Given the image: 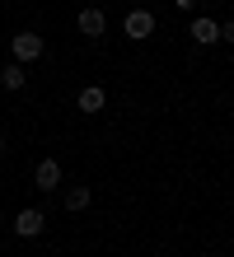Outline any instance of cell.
<instances>
[{"mask_svg":"<svg viewBox=\"0 0 234 257\" xmlns=\"http://www.w3.org/2000/svg\"><path fill=\"white\" fill-rule=\"evenodd\" d=\"M10 52H14V61H38L42 56V38L38 33H19V38H10Z\"/></svg>","mask_w":234,"mask_h":257,"instance_id":"6da1fadb","label":"cell"},{"mask_svg":"<svg viewBox=\"0 0 234 257\" xmlns=\"http://www.w3.org/2000/svg\"><path fill=\"white\" fill-rule=\"evenodd\" d=\"M42 229H47L42 210H19V215H14V234H19V238H38Z\"/></svg>","mask_w":234,"mask_h":257,"instance_id":"7a4b0ae2","label":"cell"},{"mask_svg":"<svg viewBox=\"0 0 234 257\" xmlns=\"http://www.w3.org/2000/svg\"><path fill=\"white\" fill-rule=\"evenodd\" d=\"M122 28H127V38H150V33H154V14H150V10H131Z\"/></svg>","mask_w":234,"mask_h":257,"instance_id":"3957f363","label":"cell"},{"mask_svg":"<svg viewBox=\"0 0 234 257\" xmlns=\"http://www.w3.org/2000/svg\"><path fill=\"white\" fill-rule=\"evenodd\" d=\"M33 183H38V192H56V183H61V164H56V159H42L38 173H33Z\"/></svg>","mask_w":234,"mask_h":257,"instance_id":"277c9868","label":"cell"},{"mask_svg":"<svg viewBox=\"0 0 234 257\" xmlns=\"http://www.w3.org/2000/svg\"><path fill=\"white\" fill-rule=\"evenodd\" d=\"M103 28H108L103 10H80V33L85 38H103Z\"/></svg>","mask_w":234,"mask_h":257,"instance_id":"5b68a950","label":"cell"},{"mask_svg":"<svg viewBox=\"0 0 234 257\" xmlns=\"http://www.w3.org/2000/svg\"><path fill=\"white\" fill-rule=\"evenodd\" d=\"M99 108H103V89H99V84L80 89V112H99Z\"/></svg>","mask_w":234,"mask_h":257,"instance_id":"8992f818","label":"cell"},{"mask_svg":"<svg viewBox=\"0 0 234 257\" xmlns=\"http://www.w3.org/2000/svg\"><path fill=\"white\" fill-rule=\"evenodd\" d=\"M192 38H197V42H220V24L197 19V24H192Z\"/></svg>","mask_w":234,"mask_h":257,"instance_id":"52a82bcc","label":"cell"},{"mask_svg":"<svg viewBox=\"0 0 234 257\" xmlns=\"http://www.w3.org/2000/svg\"><path fill=\"white\" fill-rule=\"evenodd\" d=\"M0 84H5V89H24V66L19 61L5 66V70H0Z\"/></svg>","mask_w":234,"mask_h":257,"instance_id":"ba28073f","label":"cell"},{"mask_svg":"<svg viewBox=\"0 0 234 257\" xmlns=\"http://www.w3.org/2000/svg\"><path fill=\"white\" fill-rule=\"evenodd\" d=\"M66 206H70V210H85V206H89V187H70V192H66Z\"/></svg>","mask_w":234,"mask_h":257,"instance_id":"9c48e42d","label":"cell"},{"mask_svg":"<svg viewBox=\"0 0 234 257\" xmlns=\"http://www.w3.org/2000/svg\"><path fill=\"white\" fill-rule=\"evenodd\" d=\"M174 5H178V10H192V5H197V0H174Z\"/></svg>","mask_w":234,"mask_h":257,"instance_id":"30bf717a","label":"cell"}]
</instances>
